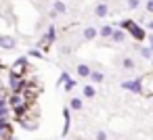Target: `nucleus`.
Masks as SVG:
<instances>
[{"instance_id": "obj_13", "label": "nucleus", "mask_w": 153, "mask_h": 140, "mask_svg": "<svg viewBox=\"0 0 153 140\" xmlns=\"http://www.w3.org/2000/svg\"><path fill=\"white\" fill-rule=\"evenodd\" d=\"M80 107H82V100L80 98H74L71 100V109H80Z\"/></svg>"}, {"instance_id": "obj_9", "label": "nucleus", "mask_w": 153, "mask_h": 140, "mask_svg": "<svg viewBox=\"0 0 153 140\" xmlns=\"http://www.w3.org/2000/svg\"><path fill=\"white\" fill-rule=\"evenodd\" d=\"M55 13H65V4L63 2H55Z\"/></svg>"}, {"instance_id": "obj_7", "label": "nucleus", "mask_w": 153, "mask_h": 140, "mask_svg": "<svg viewBox=\"0 0 153 140\" xmlns=\"http://www.w3.org/2000/svg\"><path fill=\"white\" fill-rule=\"evenodd\" d=\"M124 88H132L134 92H138V90H140V86H138L136 82H128V84H124Z\"/></svg>"}, {"instance_id": "obj_17", "label": "nucleus", "mask_w": 153, "mask_h": 140, "mask_svg": "<svg viewBox=\"0 0 153 140\" xmlns=\"http://www.w3.org/2000/svg\"><path fill=\"white\" fill-rule=\"evenodd\" d=\"M151 48H153V38H151Z\"/></svg>"}, {"instance_id": "obj_10", "label": "nucleus", "mask_w": 153, "mask_h": 140, "mask_svg": "<svg viewBox=\"0 0 153 140\" xmlns=\"http://www.w3.org/2000/svg\"><path fill=\"white\" fill-rule=\"evenodd\" d=\"M90 77H92V82H103V75H101L99 71H92V73H90Z\"/></svg>"}, {"instance_id": "obj_3", "label": "nucleus", "mask_w": 153, "mask_h": 140, "mask_svg": "<svg viewBox=\"0 0 153 140\" xmlns=\"http://www.w3.org/2000/svg\"><path fill=\"white\" fill-rule=\"evenodd\" d=\"M94 13H97V17H105V15H107V7H105V4H99V7L94 9Z\"/></svg>"}, {"instance_id": "obj_1", "label": "nucleus", "mask_w": 153, "mask_h": 140, "mask_svg": "<svg viewBox=\"0 0 153 140\" xmlns=\"http://www.w3.org/2000/svg\"><path fill=\"white\" fill-rule=\"evenodd\" d=\"M0 46H2V48H13L15 46V40L13 38H9V36H2V38H0Z\"/></svg>"}, {"instance_id": "obj_8", "label": "nucleus", "mask_w": 153, "mask_h": 140, "mask_svg": "<svg viewBox=\"0 0 153 140\" xmlns=\"http://www.w3.org/2000/svg\"><path fill=\"white\" fill-rule=\"evenodd\" d=\"M84 96L92 98V96H94V88H92V86H86V88H84Z\"/></svg>"}, {"instance_id": "obj_6", "label": "nucleus", "mask_w": 153, "mask_h": 140, "mask_svg": "<svg viewBox=\"0 0 153 140\" xmlns=\"http://www.w3.org/2000/svg\"><path fill=\"white\" fill-rule=\"evenodd\" d=\"M101 36H105V38H107V36H113V29H111L109 25H105V27L101 29Z\"/></svg>"}, {"instance_id": "obj_12", "label": "nucleus", "mask_w": 153, "mask_h": 140, "mask_svg": "<svg viewBox=\"0 0 153 140\" xmlns=\"http://www.w3.org/2000/svg\"><path fill=\"white\" fill-rule=\"evenodd\" d=\"M140 0H128V9H138Z\"/></svg>"}, {"instance_id": "obj_15", "label": "nucleus", "mask_w": 153, "mask_h": 140, "mask_svg": "<svg viewBox=\"0 0 153 140\" xmlns=\"http://www.w3.org/2000/svg\"><path fill=\"white\" fill-rule=\"evenodd\" d=\"M147 11L153 13V0H149V2H147Z\"/></svg>"}, {"instance_id": "obj_14", "label": "nucleus", "mask_w": 153, "mask_h": 140, "mask_svg": "<svg viewBox=\"0 0 153 140\" xmlns=\"http://www.w3.org/2000/svg\"><path fill=\"white\" fill-rule=\"evenodd\" d=\"M97 140H107V134H105V132H99V134H97Z\"/></svg>"}, {"instance_id": "obj_11", "label": "nucleus", "mask_w": 153, "mask_h": 140, "mask_svg": "<svg viewBox=\"0 0 153 140\" xmlns=\"http://www.w3.org/2000/svg\"><path fill=\"white\" fill-rule=\"evenodd\" d=\"M111 38H113L115 42H122V40H124V34H122V32H113V36H111Z\"/></svg>"}, {"instance_id": "obj_5", "label": "nucleus", "mask_w": 153, "mask_h": 140, "mask_svg": "<svg viewBox=\"0 0 153 140\" xmlns=\"http://www.w3.org/2000/svg\"><path fill=\"white\" fill-rule=\"evenodd\" d=\"M78 73H80V75H82V77H86V75H90V73H92V71H90V69H88V67H86V65H80V67H78Z\"/></svg>"}, {"instance_id": "obj_2", "label": "nucleus", "mask_w": 153, "mask_h": 140, "mask_svg": "<svg viewBox=\"0 0 153 140\" xmlns=\"http://www.w3.org/2000/svg\"><path fill=\"white\" fill-rule=\"evenodd\" d=\"M23 102H25V100H23L21 96H13V98H11V105H13L15 109H23Z\"/></svg>"}, {"instance_id": "obj_16", "label": "nucleus", "mask_w": 153, "mask_h": 140, "mask_svg": "<svg viewBox=\"0 0 153 140\" xmlns=\"http://www.w3.org/2000/svg\"><path fill=\"white\" fill-rule=\"evenodd\" d=\"M147 25H149V29H153V21H151V23H147Z\"/></svg>"}, {"instance_id": "obj_4", "label": "nucleus", "mask_w": 153, "mask_h": 140, "mask_svg": "<svg viewBox=\"0 0 153 140\" xmlns=\"http://www.w3.org/2000/svg\"><path fill=\"white\" fill-rule=\"evenodd\" d=\"M97 36V29H92V27H88V29H84V38L86 40H92Z\"/></svg>"}]
</instances>
